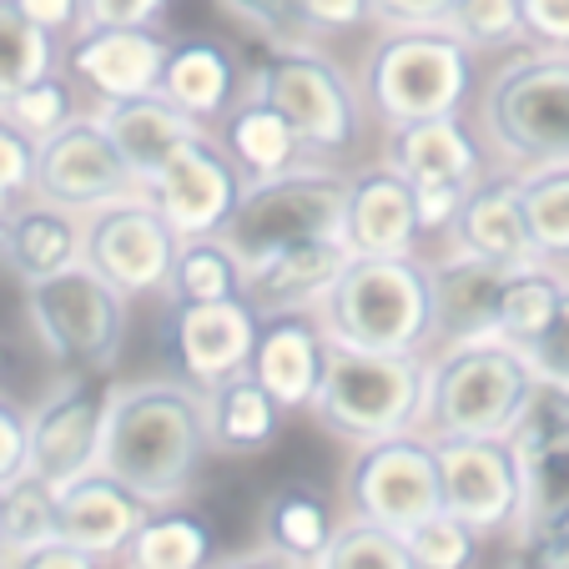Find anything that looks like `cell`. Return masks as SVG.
<instances>
[{
  "instance_id": "cell-1",
  "label": "cell",
  "mask_w": 569,
  "mask_h": 569,
  "mask_svg": "<svg viewBox=\"0 0 569 569\" xmlns=\"http://www.w3.org/2000/svg\"><path fill=\"white\" fill-rule=\"evenodd\" d=\"M207 459V393L187 378H137L107 393L101 463L147 505H182Z\"/></svg>"
},
{
  "instance_id": "cell-2",
  "label": "cell",
  "mask_w": 569,
  "mask_h": 569,
  "mask_svg": "<svg viewBox=\"0 0 569 569\" xmlns=\"http://www.w3.org/2000/svg\"><path fill=\"white\" fill-rule=\"evenodd\" d=\"M318 318L333 343L423 353L433 343L429 262L413 252H353L322 292Z\"/></svg>"
},
{
  "instance_id": "cell-3",
  "label": "cell",
  "mask_w": 569,
  "mask_h": 569,
  "mask_svg": "<svg viewBox=\"0 0 569 569\" xmlns=\"http://www.w3.org/2000/svg\"><path fill=\"white\" fill-rule=\"evenodd\" d=\"M423 403H429V358L423 353H383V348H353L328 338L312 413L333 433L368 443L423 429Z\"/></svg>"
},
{
  "instance_id": "cell-4",
  "label": "cell",
  "mask_w": 569,
  "mask_h": 569,
  "mask_svg": "<svg viewBox=\"0 0 569 569\" xmlns=\"http://www.w3.org/2000/svg\"><path fill=\"white\" fill-rule=\"evenodd\" d=\"M535 368L505 338L453 343L429 363V403L423 433L429 439H489L509 433L519 409L535 393Z\"/></svg>"
},
{
  "instance_id": "cell-5",
  "label": "cell",
  "mask_w": 569,
  "mask_h": 569,
  "mask_svg": "<svg viewBox=\"0 0 569 569\" xmlns=\"http://www.w3.org/2000/svg\"><path fill=\"white\" fill-rule=\"evenodd\" d=\"M473 51L449 26H383L368 51V101L388 127L463 111Z\"/></svg>"
},
{
  "instance_id": "cell-6",
  "label": "cell",
  "mask_w": 569,
  "mask_h": 569,
  "mask_svg": "<svg viewBox=\"0 0 569 569\" xmlns=\"http://www.w3.org/2000/svg\"><path fill=\"white\" fill-rule=\"evenodd\" d=\"M348 202V177L328 172V167H282L272 177H252L237 197L232 217H227L222 237L227 248L242 258V268H262L268 258L298 248V242H318V237H338Z\"/></svg>"
},
{
  "instance_id": "cell-7",
  "label": "cell",
  "mask_w": 569,
  "mask_h": 569,
  "mask_svg": "<svg viewBox=\"0 0 569 569\" xmlns=\"http://www.w3.org/2000/svg\"><path fill=\"white\" fill-rule=\"evenodd\" d=\"M127 302L97 268L66 262L46 278L26 282V318L51 363L81 373H111L127 348Z\"/></svg>"
},
{
  "instance_id": "cell-8",
  "label": "cell",
  "mask_w": 569,
  "mask_h": 569,
  "mask_svg": "<svg viewBox=\"0 0 569 569\" xmlns=\"http://www.w3.org/2000/svg\"><path fill=\"white\" fill-rule=\"evenodd\" d=\"M483 127L509 161H569V51L539 46L495 71L483 91Z\"/></svg>"
},
{
  "instance_id": "cell-9",
  "label": "cell",
  "mask_w": 569,
  "mask_h": 569,
  "mask_svg": "<svg viewBox=\"0 0 569 569\" xmlns=\"http://www.w3.org/2000/svg\"><path fill=\"white\" fill-rule=\"evenodd\" d=\"M248 91L288 121L302 151H322V157L328 151H353L358 137H363V101H358L353 81L343 76L338 61H328L322 51H312L302 41H282L252 71Z\"/></svg>"
},
{
  "instance_id": "cell-10",
  "label": "cell",
  "mask_w": 569,
  "mask_h": 569,
  "mask_svg": "<svg viewBox=\"0 0 569 569\" xmlns=\"http://www.w3.org/2000/svg\"><path fill=\"white\" fill-rule=\"evenodd\" d=\"M343 489H348V505H353L358 519H378V525L409 535L413 525H423L429 515L443 509L439 443L423 429L358 443Z\"/></svg>"
},
{
  "instance_id": "cell-11",
  "label": "cell",
  "mask_w": 569,
  "mask_h": 569,
  "mask_svg": "<svg viewBox=\"0 0 569 569\" xmlns=\"http://www.w3.org/2000/svg\"><path fill=\"white\" fill-rule=\"evenodd\" d=\"M177 242L182 237L151 207L147 192H131V197L97 207V212H87V227H81V258H87V268H97L121 298H147V292L167 288Z\"/></svg>"
},
{
  "instance_id": "cell-12",
  "label": "cell",
  "mask_w": 569,
  "mask_h": 569,
  "mask_svg": "<svg viewBox=\"0 0 569 569\" xmlns=\"http://www.w3.org/2000/svg\"><path fill=\"white\" fill-rule=\"evenodd\" d=\"M107 393L111 388H97L91 373L76 368L26 413V469L36 479L66 489L71 479L97 469L101 433H107Z\"/></svg>"
},
{
  "instance_id": "cell-13",
  "label": "cell",
  "mask_w": 569,
  "mask_h": 569,
  "mask_svg": "<svg viewBox=\"0 0 569 569\" xmlns=\"http://www.w3.org/2000/svg\"><path fill=\"white\" fill-rule=\"evenodd\" d=\"M36 197L66 207V212H97V207L117 202V197L141 192L131 167L121 161L117 141L107 137L97 111H81L71 127L46 137L36 147Z\"/></svg>"
},
{
  "instance_id": "cell-14",
  "label": "cell",
  "mask_w": 569,
  "mask_h": 569,
  "mask_svg": "<svg viewBox=\"0 0 569 569\" xmlns=\"http://www.w3.org/2000/svg\"><path fill=\"white\" fill-rule=\"evenodd\" d=\"M439 443V489L443 509L473 529V535H505L519 529L525 509V479L509 433L489 439H433Z\"/></svg>"
},
{
  "instance_id": "cell-15",
  "label": "cell",
  "mask_w": 569,
  "mask_h": 569,
  "mask_svg": "<svg viewBox=\"0 0 569 569\" xmlns=\"http://www.w3.org/2000/svg\"><path fill=\"white\" fill-rule=\"evenodd\" d=\"M242 187H248V177L237 172V161L227 157L222 141L197 131L192 141L177 147V157L167 161L141 192L172 222L177 237H222Z\"/></svg>"
},
{
  "instance_id": "cell-16",
  "label": "cell",
  "mask_w": 569,
  "mask_h": 569,
  "mask_svg": "<svg viewBox=\"0 0 569 569\" xmlns=\"http://www.w3.org/2000/svg\"><path fill=\"white\" fill-rule=\"evenodd\" d=\"M262 312L248 298H217V302H172L167 308V348H172L177 378L192 388H212L222 378L242 373L258 348Z\"/></svg>"
},
{
  "instance_id": "cell-17",
  "label": "cell",
  "mask_w": 569,
  "mask_h": 569,
  "mask_svg": "<svg viewBox=\"0 0 569 569\" xmlns=\"http://www.w3.org/2000/svg\"><path fill=\"white\" fill-rule=\"evenodd\" d=\"M525 479V509H519V535L535 529L545 515L569 505V393L555 383H535L529 403L519 409L509 429Z\"/></svg>"
},
{
  "instance_id": "cell-18",
  "label": "cell",
  "mask_w": 569,
  "mask_h": 569,
  "mask_svg": "<svg viewBox=\"0 0 569 569\" xmlns=\"http://www.w3.org/2000/svg\"><path fill=\"white\" fill-rule=\"evenodd\" d=\"M167 46L172 41L157 26H87L66 46V71L101 107L127 97H147V91L161 87Z\"/></svg>"
},
{
  "instance_id": "cell-19",
  "label": "cell",
  "mask_w": 569,
  "mask_h": 569,
  "mask_svg": "<svg viewBox=\"0 0 569 569\" xmlns=\"http://www.w3.org/2000/svg\"><path fill=\"white\" fill-rule=\"evenodd\" d=\"M322 358H328V328H322L318 308L268 312L258 328V348H252L248 373L278 398L282 413H302L318 398Z\"/></svg>"
},
{
  "instance_id": "cell-20",
  "label": "cell",
  "mask_w": 569,
  "mask_h": 569,
  "mask_svg": "<svg viewBox=\"0 0 569 569\" xmlns=\"http://www.w3.org/2000/svg\"><path fill=\"white\" fill-rule=\"evenodd\" d=\"M509 268L489 262L479 252L453 248L449 258L429 262V292H433V343H479L499 338V292H505Z\"/></svg>"
},
{
  "instance_id": "cell-21",
  "label": "cell",
  "mask_w": 569,
  "mask_h": 569,
  "mask_svg": "<svg viewBox=\"0 0 569 569\" xmlns=\"http://www.w3.org/2000/svg\"><path fill=\"white\" fill-rule=\"evenodd\" d=\"M338 237H343L348 252H413L423 237L413 182L398 177L388 161L348 177V202H343Z\"/></svg>"
},
{
  "instance_id": "cell-22",
  "label": "cell",
  "mask_w": 569,
  "mask_h": 569,
  "mask_svg": "<svg viewBox=\"0 0 569 569\" xmlns=\"http://www.w3.org/2000/svg\"><path fill=\"white\" fill-rule=\"evenodd\" d=\"M151 515V505L127 489L121 479H111L107 469H91L81 479H71L66 489H56V519H61V539L91 549L97 559L121 555L137 525Z\"/></svg>"
},
{
  "instance_id": "cell-23",
  "label": "cell",
  "mask_w": 569,
  "mask_h": 569,
  "mask_svg": "<svg viewBox=\"0 0 569 569\" xmlns=\"http://www.w3.org/2000/svg\"><path fill=\"white\" fill-rule=\"evenodd\" d=\"M453 248L479 252L489 262H505V268H529V262H545L535 252V237H529V217H525V197H519V177H489L469 187L459 217H453Z\"/></svg>"
},
{
  "instance_id": "cell-24",
  "label": "cell",
  "mask_w": 569,
  "mask_h": 569,
  "mask_svg": "<svg viewBox=\"0 0 569 569\" xmlns=\"http://www.w3.org/2000/svg\"><path fill=\"white\" fill-rule=\"evenodd\" d=\"M157 91L207 127V121H222L242 101V61L212 36H182V41L167 46Z\"/></svg>"
},
{
  "instance_id": "cell-25",
  "label": "cell",
  "mask_w": 569,
  "mask_h": 569,
  "mask_svg": "<svg viewBox=\"0 0 569 569\" xmlns=\"http://www.w3.org/2000/svg\"><path fill=\"white\" fill-rule=\"evenodd\" d=\"M97 117H101V127H107V137L117 141L121 161L131 167V177H137L141 187L177 157L182 141H192L197 131H202V121H192L182 107H172L161 91L107 101V107H97Z\"/></svg>"
},
{
  "instance_id": "cell-26",
  "label": "cell",
  "mask_w": 569,
  "mask_h": 569,
  "mask_svg": "<svg viewBox=\"0 0 569 569\" xmlns=\"http://www.w3.org/2000/svg\"><path fill=\"white\" fill-rule=\"evenodd\" d=\"M388 167L398 177H409L413 187H429V182L473 187L483 177V151L473 141V131L463 127L459 111H449V117H423V121L393 127Z\"/></svg>"
},
{
  "instance_id": "cell-27",
  "label": "cell",
  "mask_w": 569,
  "mask_h": 569,
  "mask_svg": "<svg viewBox=\"0 0 569 569\" xmlns=\"http://www.w3.org/2000/svg\"><path fill=\"white\" fill-rule=\"evenodd\" d=\"M353 252L343 248V237H318V242H298V248L268 258L262 268L248 272V302L268 318V312H292V308H318L322 292L333 288L343 262Z\"/></svg>"
},
{
  "instance_id": "cell-28",
  "label": "cell",
  "mask_w": 569,
  "mask_h": 569,
  "mask_svg": "<svg viewBox=\"0 0 569 569\" xmlns=\"http://www.w3.org/2000/svg\"><path fill=\"white\" fill-rule=\"evenodd\" d=\"M282 403L242 368L207 388V449L217 453H262L278 439Z\"/></svg>"
},
{
  "instance_id": "cell-29",
  "label": "cell",
  "mask_w": 569,
  "mask_h": 569,
  "mask_svg": "<svg viewBox=\"0 0 569 569\" xmlns=\"http://www.w3.org/2000/svg\"><path fill=\"white\" fill-rule=\"evenodd\" d=\"M0 262L21 282L46 278V272L66 268V262H81V222H76V212L46 202V197L6 212V248H0Z\"/></svg>"
},
{
  "instance_id": "cell-30",
  "label": "cell",
  "mask_w": 569,
  "mask_h": 569,
  "mask_svg": "<svg viewBox=\"0 0 569 569\" xmlns=\"http://www.w3.org/2000/svg\"><path fill=\"white\" fill-rule=\"evenodd\" d=\"M333 509L328 499L288 483L262 505V555L282 559V565H318V555L333 539Z\"/></svg>"
},
{
  "instance_id": "cell-31",
  "label": "cell",
  "mask_w": 569,
  "mask_h": 569,
  "mask_svg": "<svg viewBox=\"0 0 569 569\" xmlns=\"http://www.w3.org/2000/svg\"><path fill=\"white\" fill-rule=\"evenodd\" d=\"M222 147L248 182L252 177L282 172V167H292L302 157V141L292 137V127L262 97H252V91L222 117Z\"/></svg>"
},
{
  "instance_id": "cell-32",
  "label": "cell",
  "mask_w": 569,
  "mask_h": 569,
  "mask_svg": "<svg viewBox=\"0 0 569 569\" xmlns=\"http://www.w3.org/2000/svg\"><path fill=\"white\" fill-rule=\"evenodd\" d=\"M117 559L131 569H197L212 559V529L177 505H151Z\"/></svg>"
},
{
  "instance_id": "cell-33",
  "label": "cell",
  "mask_w": 569,
  "mask_h": 569,
  "mask_svg": "<svg viewBox=\"0 0 569 569\" xmlns=\"http://www.w3.org/2000/svg\"><path fill=\"white\" fill-rule=\"evenodd\" d=\"M161 292H167V302L248 298V268L227 248V237H182Z\"/></svg>"
},
{
  "instance_id": "cell-34",
  "label": "cell",
  "mask_w": 569,
  "mask_h": 569,
  "mask_svg": "<svg viewBox=\"0 0 569 569\" xmlns=\"http://www.w3.org/2000/svg\"><path fill=\"white\" fill-rule=\"evenodd\" d=\"M559 298H565V272H555V262L509 268L505 292H499V338L515 343L519 353H529L555 318Z\"/></svg>"
},
{
  "instance_id": "cell-35",
  "label": "cell",
  "mask_w": 569,
  "mask_h": 569,
  "mask_svg": "<svg viewBox=\"0 0 569 569\" xmlns=\"http://www.w3.org/2000/svg\"><path fill=\"white\" fill-rule=\"evenodd\" d=\"M529 237L545 262H569V161H539L519 172Z\"/></svg>"
},
{
  "instance_id": "cell-36",
  "label": "cell",
  "mask_w": 569,
  "mask_h": 569,
  "mask_svg": "<svg viewBox=\"0 0 569 569\" xmlns=\"http://www.w3.org/2000/svg\"><path fill=\"white\" fill-rule=\"evenodd\" d=\"M61 535L56 519V489L46 479H36L31 469H21L16 479L0 483V545H6V565L21 555H31L36 545Z\"/></svg>"
},
{
  "instance_id": "cell-37",
  "label": "cell",
  "mask_w": 569,
  "mask_h": 569,
  "mask_svg": "<svg viewBox=\"0 0 569 569\" xmlns=\"http://www.w3.org/2000/svg\"><path fill=\"white\" fill-rule=\"evenodd\" d=\"M46 71H56V36L26 21L11 0H0V107Z\"/></svg>"
},
{
  "instance_id": "cell-38",
  "label": "cell",
  "mask_w": 569,
  "mask_h": 569,
  "mask_svg": "<svg viewBox=\"0 0 569 569\" xmlns=\"http://www.w3.org/2000/svg\"><path fill=\"white\" fill-rule=\"evenodd\" d=\"M0 111L41 147L46 137H56L61 127H71V121L81 117V97H76L71 71H46V76H36V81H26Z\"/></svg>"
},
{
  "instance_id": "cell-39",
  "label": "cell",
  "mask_w": 569,
  "mask_h": 569,
  "mask_svg": "<svg viewBox=\"0 0 569 569\" xmlns=\"http://www.w3.org/2000/svg\"><path fill=\"white\" fill-rule=\"evenodd\" d=\"M318 569H413L409 535L378 525V519H353L333 529L328 549L318 555Z\"/></svg>"
},
{
  "instance_id": "cell-40",
  "label": "cell",
  "mask_w": 569,
  "mask_h": 569,
  "mask_svg": "<svg viewBox=\"0 0 569 569\" xmlns=\"http://www.w3.org/2000/svg\"><path fill=\"white\" fill-rule=\"evenodd\" d=\"M449 31L469 51H499V46L525 41V16H519V0H453Z\"/></svg>"
},
{
  "instance_id": "cell-41",
  "label": "cell",
  "mask_w": 569,
  "mask_h": 569,
  "mask_svg": "<svg viewBox=\"0 0 569 569\" xmlns=\"http://www.w3.org/2000/svg\"><path fill=\"white\" fill-rule=\"evenodd\" d=\"M473 549H479V535L463 519H453L449 509H439V515L409 529L413 569H463L473 565Z\"/></svg>"
},
{
  "instance_id": "cell-42",
  "label": "cell",
  "mask_w": 569,
  "mask_h": 569,
  "mask_svg": "<svg viewBox=\"0 0 569 569\" xmlns=\"http://www.w3.org/2000/svg\"><path fill=\"white\" fill-rule=\"evenodd\" d=\"M36 187V141L0 111V207L21 202Z\"/></svg>"
},
{
  "instance_id": "cell-43",
  "label": "cell",
  "mask_w": 569,
  "mask_h": 569,
  "mask_svg": "<svg viewBox=\"0 0 569 569\" xmlns=\"http://www.w3.org/2000/svg\"><path fill=\"white\" fill-rule=\"evenodd\" d=\"M232 21L252 26L268 41H298L308 26H302V0H217Z\"/></svg>"
},
{
  "instance_id": "cell-44",
  "label": "cell",
  "mask_w": 569,
  "mask_h": 569,
  "mask_svg": "<svg viewBox=\"0 0 569 569\" xmlns=\"http://www.w3.org/2000/svg\"><path fill=\"white\" fill-rule=\"evenodd\" d=\"M525 358H529L539 383H555L569 393V278H565V298H559L555 318H549V328L539 333V343L529 348Z\"/></svg>"
},
{
  "instance_id": "cell-45",
  "label": "cell",
  "mask_w": 569,
  "mask_h": 569,
  "mask_svg": "<svg viewBox=\"0 0 569 569\" xmlns=\"http://www.w3.org/2000/svg\"><path fill=\"white\" fill-rule=\"evenodd\" d=\"M525 559L539 569H569V505H559L555 515H545L535 529L519 535Z\"/></svg>"
},
{
  "instance_id": "cell-46",
  "label": "cell",
  "mask_w": 569,
  "mask_h": 569,
  "mask_svg": "<svg viewBox=\"0 0 569 569\" xmlns=\"http://www.w3.org/2000/svg\"><path fill=\"white\" fill-rule=\"evenodd\" d=\"M519 16H525V41L569 51V0H519Z\"/></svg>"
},
{
  "instance_id": "cell-47",
  "label": "cell",
  "mask_w": 569,
  "mask_h": 569,
  "mask_svg": "<svg viewBox=\"0 0 569 569\" xmlns=\"http://www.w3.org/2000/svg\"><path fill=\"white\" fill-rule=\"evenodd\" d=\"M26 21L51 31L56 41H71L76 31H87V0H11Z\"/></svg>"
},
{
  "instance_id": "cell-48",
  "label": "cell",
  "mask_w": 569,
  "mask_h": 569,
  "mask_svg": "<svg viewBox=\"0 0 569 569\" xmlns=\"http://www.w3.org/2000/svg\"><path fill=\"white\" fill-rule=\"evenodd\" d=\"M373 21V0H302L308 31H363Z\"/></svg>"
},
{
  "instance_id": "cell-49",
  "label": "cell",
  "mask_w": 569,
  "mask_h": 569,
  "mask_svg": "<svg viewBox=\"0 0 569 569\" xmlns=\"http://www.w3.org/2000/svg\"><path fill=\"white\" fill-rule=\"evenodd\" d=\"M463 197H469V187H459V182L413 187V202H419V227H423V232H443V227H453Z\"/></svg>"
},
{
  "instance_id": "cell-50",
  "label": "cell",
  "mask_w": 569,
  "mask_h": 569,
  "mask_svg": "<svg viewBox=\"0 0 569 569\" xmlns=\"http://www.w3.org/2000/svg\"><path fill=\"white\" fill-rule=\"evenodd\" d=\"M172 0H87V26H161Z\"/></svg>"
},
{
  "instance_id": "cell-51",
  "label": "cell",
  "mask_w": 569,
  "mask_h": 569,
  "mask_svg": "<svg viewBox=\"0 0 569 569\" xmlns=\"http://www.w3.org/2000/svg\"><path fill=\"white\" fill-rule=\"evenodd\" d=\"M453 0H373L378 26H449Z\"/></svg>"
},
{
  "instance_id": "cell-52",
  "label": "cell",
  "mask_w": 569,
  "mask_h": 569,
  "mask_svg": "<svg viewBox=\"0 0 569 569\" xmlns=\"http://www.w3.org/2000/svg\"><path fill=\"white\" fill-rule=\"evenodd\" d=\"M26 469V413L0 393V483Z\"/></svg>"
},
{
  "instance_id": "cell-53",
  "label": "cell",
  "mask_w": 569,
  "mask_h": 569,
  "mask_svg": "<svg viewBox=\"0 0 569 569\" xmlns=\"http://www.w3.org/2000/svg\"><path fill=\"white\" fill-rule=\"evenodd\" d=\"M11 565H21V569H97L101 559L91 555V549H81V545L56 535V539H46V545H36L31 555L11 559Z\"/></svg>"
},
{
  "instance_id": "cell-54",
  "label": "cell",
  "mask_w": 569,
  "mask_h": 569,
  "mask_svg": "<svg viewBox=\"0 0 569 569\" xmlns=\"http://www.w3.org/2000/svg\"><path fill=\"white\" fill-rule=\"evenodd\" d=\"M0 248H6V207H0Z\"/></svg>"
},
{
  "instance_id": "cell-55",
  "label": "cell",
  "mask_w": 569,
  "mask_h": 569,
  "mask_svg": "<svg viewBox=\"0 0 569 569\" xmlns=\"http://www.w3.org/2000/svg\"><path fill=\"white\" fill-rule=\"evenodd\" d=\"M0 565H6V545H0Z\"/></svg>"
}]
</instances>
